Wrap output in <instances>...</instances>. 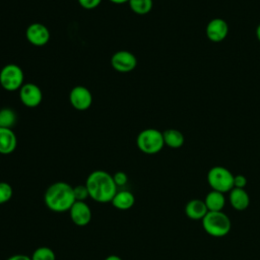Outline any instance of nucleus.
I'll list each match as a JSON object with an SVG mask.
<instances>
[{"mask_svg": "<svg viewBox=\"0 0 260 260\" xmlns=\"http://www.w3.org/2000/svg\"><path fill=\"white\" fill-rule=\"evenodd\" d=\"M202 226L208 235L220 238L229 234L232 222L230 217L222 211H208L202 218Z\"/></svg>", "mask_w": 260, "mask_h": 260, "instance_id": "7ed1b4c3", "label": "nucleus"}, {"mask_svg": "<svg viewBox=\"0 0 260 260\" xmlns=\"http://www.w3.org/2000/svg\"><path fill=\"white\" fill-rule=\"evenodd\" d=\"M89 197L100 203L111 202L118 192L114 178L106 171L96 170L91 172L85 182Z\"/></svg>", "mask_w": 260, "mask_h": 260, "instance_id": "f257e3e1", "label": "nucleus"}, {"mask_svg": "<svg viewBox=\"0 0 260 260\" xmlns=\"http://www.w3.org/2000/svg\"><path fill=\"white\" fill-rule=\"evenodd\" d=\"M208 209L204 200L201 199H192L187 202L185 206V213L186 215L193 220L201 219L207 214Z\"/></svg>", "mask_w": 260, "mask_h": 260, "instance_id": "4468645a", "label": "nucleus"}, {"mask_svg": "<svg viewBox=\"0 0 260 260\" xmlns=\"http://www.w3.org/2000/svg\"><path fill=\"white\" fill-rule=\"evenodd\" d=\"M7 260H31V258L24 254H16V255L9 257Z\"/></svg>", "mask_w": 260, "mask_h": 260, "instance_id": "bb28decb", "label": "nucleus"}, {"mask_svg": "<svg viewBox=\"0 0 260 260\" xmlns=\"http://www.w3.org/2000/svg\"><path fill=\"white\" fill-rule=\"evenodd\" d=\"M71 220L79 226H84L91 219L90 207L84 201H75L69 209Z\"/></svg>", "mask_w": 260, "mask_h": 260, "instance_id": "f8f14e48", "label": "nucleus"}, {"mask_svg": "<svg viewBox=\"0 0 260 260\" xmlns=\"http://www.w3.org/2000/svg\"><path fill=\"white\" fill-rule=\"evenodd\" d=\"M73 193L76 201H84L89 197L88 190L85 185H77L73 187Z\"/></svg>", "mask_w": 260, "mask_h": 260, "instance_id": "5701e85b", "label": "nucleus"}, {"mask_svg": "<svg viewBox=\"0 0 260 260\" xmlns=\"http://www.w3.org/2000/svg\"><path fill=\"white\" fill-rule=\"evenodd\" d=\"M19 99L25 107L35 108L41 104L43 93L37 84L31 82L23 83L19 89Z\"/></svg>", "mask_w": 260, "mask_h": 260, "instance_id": "9d476101", "label": "nucleus"}, {"mask_svg": "<svg viewBox=\"0 0 260 260\" xmlns=\"http://www.w3.org/2000/svg\"><path fill=\"white\" fill-rule=\"evenodd\" d=\"M113 178H114V181L117 186H124L128 181V177L124 172H117L113 176Z\"/></svg>", "mask_w": 260, "mask_h": 260, "instance_id": "393cba45", "label": "nucleus"}, {"mask_svg": "<svg viewBox=\"0 0 260 260\" xmlns=\"http://www.w3.org/2000/svg\"><path fill=\"white\" fill-rule=\"evenodd\" d=\"M111 203L114 207L120 210H127L130 209L135 203L134 195L127 190L118 191L116 195L113 197Z\"/></svg>", "mask_w": 260, "mask_h": 260, "instance_id": "dca6fc26", "label": "nucleus"}, {"mask_svg": "<svg viewBox=\"0 0 260 260\" xmlns=\"http://www.w3.org/2000/svg\"><path fill=\"white\" fill-rule=\"evenodd\" d=\"M130 9L139 15H144L150 12L152 8V0H129Z\"/></svg>", "mask_w": 260, "mask_h": 260, "instance_id": "aec40b11", "label": "nucleus"}, {"mask_svg": "<svg viewBox=\"0 0 260 260\" xmlns=\"http://www.w3.org/2000/svg\"><path fill=\"white\" fill-rule=\"evenodd\" d=\"M13 195V189L10 184L6 182H0V204L8 202Z\"/></svg>", "mask_w": 260, "mask_h": 260, "instance_id": "4be33fe9", "label": "nucleus"}, {"mask_svg": "<svg viewBox=\"0 0 260 260\" xmlns=\"http://www.w3.org/2000/svg\"><path fill=\"white\" fill-rule=\"evenodd\" d=\"M24 74L22 69L16 64H6L0 70V85L8 91L20 89L23 85Z\"/></svg>", "mask_w": 260, "mask_h": 260, "instance_id": "423d86ee", "label": "nucleus"}, {"mask_svg": "<svg viewBox=\"0 0 260 260\" xmlns=\"http://www.w3.org/2000/svg\"><path fill=\"white\" fill-rule=\"evenodd\" d=\"M30 258L31 260H56V255L49 247H39L34 251Z\"/></svg>", "mask_w": 260, "mask_h": 260, "instance_id": "412c9836", "label": "nucleus"}, {"mask_svg": "<svg viewBox=\"0 0 260 260\" xmlns=\"http://www.w3.org/2000/svg\"><path fill=\"white\" fill-rule=\"evenodd\" d=\"M204 202L208 211H221L225 204V196L224 193L219 191L211 190L207 193Z\"/></svg>", "mask_w": 260, "mask_h": 260, "instance_id": "f3484780", "label": "nucleus"}, {"mask_svg": "<svg viewBox=\"0 0 260 260\" xmlns=\"http://www.w3.org/2000/svg\"><path fill=\"white\" fill-rule=\"evenodd\" d=\"M229 200L231 205L236 210H245L250 204V197L249 194L245 189L241 188H233L230 191Z\"/></svg>", "mask_w": 260, "mask_h": 260, "instance_id": "2eb2a0df", "label": "nucleus"}, {"mask_svg": "<svg viewBox=\"0 0 260 260\" xmlns=\"http://www.w3.org/2000/svg\"><path fill=\"white\" fill-rule=\"evenodd\" d=\"M136 144L143 153L155 154L159 152L165 145L162 132L154 128L144 129L137 135Z\"/></svg>", "mask_w": 260, "mask_h": 260, "instance_id": "20e7f679", "label": "nucleus"}, {"mask_svg": "<svg viewBox=\"0 0 260 260\" xmlns=\"http://www.w3.org/2000/svg\"><path fill=\"white\" fill-rule=\"evenodd\" d=\"M25 38L31 45L42 47L49 42L50 30L45 24L40 22H34L26 27Z\"/></svg>", "mask_w": 260, "mask_h": 260, "instance_id": "1a4fd4ad", "label": "nucleus"}, {"mask_svg": "<svg viewBox=\"0 0 260 260\" xmlns=\"http://www.w3.org/2000/svg\"><path fill=\"white\" fill-rule=\"evenodd\" d=\"M105 260H122V259L118 255H110Z\"/></svg>", "mask_w": 260, "mask_h": 260, "instance_id": "cd10ccee", "label": "nucleus"}, {"mask_svg": "<svg viewBox=\"0 0 260 260\" xmlns=\"http://www.w3.org/2000/svg\"><path fill=\"white\" fill-rule=\"evenodd\" d=\"M69 102L75 110L85 111L92 104V94L87 87L76 85L69 93Z\"/></svg>", "mask_w": 260, "mask_h": 260, "instance_id": "6e6552de", "label": "nucleus"}, {"mask_svg": "<svg viewBox=\"0 0 260 260\" xmlns=\"http://www.w3.org/2000/svg\"><path fill=\"white\" fill-rule=\"evenodd\" d=\"M229 34V25L222 18L211 19L206 26V36L208 40L214 43L223 41Z\"/></svg>", "mask_w": 260, "mask_h": 260, "instance_id": "9b49d317", "label": "nucleus"}, {"mask_svg": "<svg viewBox=\"0 0 260 260\" xmlns=\"http://www.w3.org/2000/svg\"><path fill=\"white\" fill-rule=\"evenodd\" d=\"M109 1H111L112 3H115V4H123V3L128 2L129 0H109Z\"/></svg>", "mask_w": 260, "mask_h": 260, "instance_id": "c85d7f7f", "label": "nucleus"}, {"mask_svg": "<svg viewBox=\"0 0 260 260\" xmlns=\"http://www.w3.org/2000/svg\"><path fill=\"white\" fill-rule=\"evenodd\" d=\"M256 37H257V40L260 42V24L256 28Z\"/></svg>", "mask_w": 260, "mask_h": 260, "instance_id": "c756f323", "label": "nucleus"}, {"mask_svg": "<svg viewBox=\"0 0 260 260\" xmlns=\"http://www.w3.org/2000/svg\"><path fill=\"white\" fill-rule=\"evenodd\" d=\"M17 145V138L11 128H0V153L10 154Z\"/></svg>", "mask_w": 260, "mask_h": 260, "instance_id": "ddd939ff", "label": "nucleus"}, {"mask_svg": "<svg viewBox=\"0 0 260 260\" xmlns=\"http://www.w3.org/2000/svg\"><path fill=\"white\" fill-rule=\"evenodd\" d=\"M102 0H78V3L84 9H93L101 4Z\"/></svg>", "mask_w": 260, "mask_h": 260, "instance_id": "b1692460", "label": "nucleus"}, {"mask_svg": "<svg viewBox=\"0 0 260 260\" xmlns=\"http://www.w3.org/2000/svg\"><path fill=\"white\" fill-rule=\"evenodd\" d=\"M111 65L116 71L126 73L135 69L137 59L133 53L126 50H121L113 54L111 58Z\"/></svg>", "mask_w": 260, "mask_h": 260, "instance_id": "0eeeda50", "label": "nucleus"}, {"mask_svg": "<svg viewBox=\"0 0 260 260\" xmlns=\"http://www.w3.org/2000/svg\"><path fill=\"white\" fill-rule=\"evenodd\" d=\"M165 145L171 148H179L184 144V135L177 129H168L162 132Z\"/></svg>", "mask_w": 260, "mask_h": 260, "instance_id": "a211bd4d", "label": "nucleus"}, {"mask_svg": "<svg viewBox=\"0 0 260 260\" xmlns=\"http://www.w3.org/2000/svg\"><path fill=\"white\" fill-rule=\"evenodd\" d=\"M17 116L10 108L0 109V128H11L15 125Z\"/></svg>", "mask_w": 260, "mask_h": 260, "instance_id": "6ab92c4d", "label": "nucleus"}, {"mask_svg": "<svg viewBox=\"0 0 260 260\" xmlns=\"http://www.w3.org/2000/svg\"><path fill=\"white\" fill-rule=\"evenodd\" d=\"M247 185V179L244 175H236L234 176V188L245 189Z\"/></svg>", "mask_w": 260, "mask_h": 260, "instance_id": "a878e982", "label": "nucleus"}, {"mask_svg": "<svg viewBox=\"0 0 260 260\" xmlns=\"http://www.w3.org/2000/svg\"><path fill=\"white\" fill-rule=\"evenodd\" d=\"M207 182L212 190L230 192L234 188V175L228 169L216 166L208 171Z\"/></svg>", "mask_w": 260, "mask_h": 260, "instance_id": "39448f33", "label": "nucleus"}, {"mask_svg": "<svg viewBox=\"0 0 260 260\" xmlns=\"http://www.w3.org/2000/svg\"><path fill=\"white\" fill-rule=\"evenodd\" d=\"M46 206L54 212L69 211L74 204L75 197L73 187L66 182H56L50 185L44 194Z\"/></svg>", "mask_w": 260, "mask_h": 260, "instance_id": "f03ea898", "label": "nucleus"}]
</instances>
